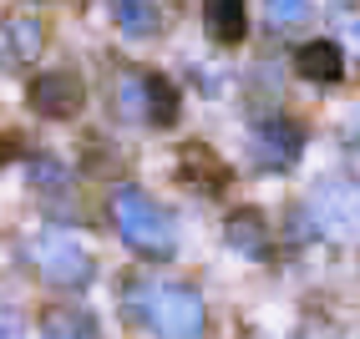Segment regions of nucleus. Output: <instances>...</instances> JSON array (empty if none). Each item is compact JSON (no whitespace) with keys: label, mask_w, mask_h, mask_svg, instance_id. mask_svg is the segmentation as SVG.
<instances>
[{"label":"nucleus","mask_w":360,"mask_h":339,"mask_svg":"<svg viewBox=\"0 0 360 339\" xmlns=\"http://www.w3.org/2000/svg\"><path fill=\"white\" fill-rule=\"evenodd\" d=\"M41 334L46 339H102V324L91 309H46Z\"/></svg>","instance_id":"13"},{"label":"nucleus","mask_w":360,"mask_h":339,"mask_svg":"<svg viewBox=\"0 0 360 339\" xmlns=\"http://www.w3.org/2000/svg\"><path fill=\"white\" fill-rule=\"evenodd\" d=\"M224 238H229V248L233 253H244V258H269L274 253V223H269V213L264 208H233L229 213V223H224Z\"/></svg>","instance_id":"7"},{"label":"nucleus","mask_w":360,"mask_h":339,"mask_svg":"<svg viewBox=\"0 0 360 339\" xmlns=\"http://www.w3.org/2000/svg\"><path fill=\"white\" fill-rule=\"evenodd\" d=\"M203 26L219 46H238L249 36V6L244 0H203Z\"/></svg>","instance_id":"12"},{"label":"nucleus","mask_w":360,"mask_h":339,"mask_svg":"<svg viewBox=\"0 0 360 339\" xmlns=\"http://www.w3.org/2000/svg\"><path fill=\"white\" fill-rule=\"evenodd\" d=\"M112 112L122 122H148V71L142 66H117L112 77Z\"/></svg>","instance_id":"10"},{"label":"nucleus","mask_w":360,"mask_h":339,"mask_svg":"<svg viewBox=\"0 0 360 339\" xmlns=\"http://www.w3.org/2000/svg\"><path fill=\"white\" fill-rule=\"evenodd\" d=\"M26 258L41 274V284H51V288H86L91 279H97V258H91L77 244V233H66V228L31 233L26 238Z\"/></svg>","instance_id":"4"},{"label":"nucleus","mask_w":360,"mask_h":339,"mask_svg":"<svg viewBox=\"0 0 360 339\" xmlns=\"http://www.w3.org/2000/svg\"><path fill=\"white\" fill-rule=\"evenodd\" d=\"M264 11H269L274 26H295V20L309 15V0H264Z\"/></svg>","instance_id":"16"},{"label":"nucleus","mask_w":360,"mask_h":339,"mask_svg":"<svg viewBox=\"0 0 360 339\" xmlns=\"http://www.w3.org/2000/svg\"><path fill=\"white\" fill-rule=\"evenodd\" d=\"M309 233H325L335 244H360V178L350 173H320L304 198Z\"/></svg>","instance_id":"3"},{"label":"nucleus","mask_w":360,"mask_h":339,"mask_svg":"<svg viewBox=\"0 0 360 339\" xmlns=\"http://www.w3.org/2000/svg\"><path fill=\"white\" fill-rule=\"evenodd\" d=\"M15 147H20V142H15L11 132H0V167H6V162H15Z\"/></svg>","instance_id":"18"},{"label":"nucleus","mask_w":360,"mask_h":339,"mask_svg":"<svg viewBox=\"0 0 360 339\" xmlns=\"http://www.w3.org/2000/svg\"><path fill=\"white\" fill-rule=\"evenodd\" d=\"M107 208H112V223H117V238L148 263H167L178 253V223L153 192H142L137 182H117L107 192Z\"/></svg>","instance_id":"2"},{"label":"nucleus","mask_w":360,"mask_h":339,"mask_svg":"<svg viewBox=\"0 0 360 339\" xmlns=\"http://www.w3.org/2000/svg\"><path fill=\"white\" fill-rule=\"evenodd\" d=\"M112 26L127 41H153L162 36V11L158 0H112Z\"/></svg>","instance_id":"11"},{"label":"nucleus","mask_w":360,"mask_h":339,"mask_svg":"<svg viewBox=\"0 0 360 339\" xmlns=\"http://www.w3.org/2000/svg\"><path fill=\"white\" fill-rule=\"evenodd\" d=\"M304 142H309V132L290 112H269L249 127V152H254V162L264 173H290L300 162V152H304Z\"/></svg>","instance_id":"5"},{"label":"nucleus","mask_w":360,"mask_h":339,"mask_svg":"<svg viewBox=\"0 0 360 339\" xmlns=\"http://www.w3.org/2000/svg\"><path fill=\"white\" fill-rule=\"evenodd\" d=\"M26 6H51V0H26Z\"/></svg>","instance_id":"20"},{"label":"nucleus","mask_w":360,"mask_h":339,"mask_svg":"<svg viewBox=\"0 0 360 339\" xmlns=\"http://www.w3.org/2000/svg\"><path fill=\"white\" fill-rule=\"evenodd\" d=\"M127 309L148 324L153 339H208V304L193 284L137 279L127 288Z\"/></svg>","instance_id":"1"},{"label":"nucleus","mask_w":360,"mask_h":339,"mask_svg":"<svg viewBox=\"0 0 360 339\" xmlns=\"http://www.w3.org/2000/svg\"><path fill=\"white\" fill-rule=\"evenodd\" d=\"M31 112H41V117H51V122H66V117H77L82 112V102H86V86H82V77L71 66H56V71H41V77L31 81Z\"/></svg>","instance_id":"6"},{"label":"nucleus","mask_w":360,"mask_h":339,"mask_svg":"<svg viewBox=\"0 0 360 339\" xmlns=\"http://www.w3.org/2000/svg\"><path fill=\"white\" fill-rule=\"evenodd\" d=\"M295 71L315 86H335V81H345V51L330 36H315L295 51Z\"/></svg>","instance_id":"9"},{"label":"nucleus","mask_w":360,"mask_h":339,"mask_svg":"<svg viewBox=\"0 0 360 339\" xmlns=\"http://www.w3.org/2000/svg\"><path fill=\"white\" fill-rule=\"evenodd\" d=\"M345 142H360V107L350 112V122H345Z\"/></svg>","instance_id":"19"},{"label":"nucleus","mask_w":360,"mask_h":339,"mask_svg":"<svg viewBox=\"0 0 360 339\" xmlns=\"http://www.w3.org/2000/svg\"><path fill=\"white\" fill-rule=\"evenodd\" d=\"M0 339H26V319L20 314H0Z\"/></svg>","instance_id":"17"},{"label":"nucleus","mask_w":360,"mask_h":339,"mask_svg":"<svg viewBox=\"0 0 360 339\" xmlns=\"http://www.w3.org/2000/svg\"><path fill=\"white\" fill-rule=\"evenodd\" d=\"M6 46H11V56L15 61H36L41 56V46H46V26H41V15H11L6 20Z\"/></svg>","instance_id":"15"},{"label":"nucleus","mask_w":360,"mask_h":339,"mask_svg":"<svg viewBox=\"0 0 360 339\" xmlns=\"http://www.w3.org/2000/svg\"><path fill=\"white\" fill-rule=\"evenodd\" d=\"M229 162L208 147V142H188V147L178 152V182H188V187H198L203 198H213V192H224L229 187Z\"/></svg>","instance_id":"8"},{"label":"nucleus","mask_w":360,"mask_h":339,"mask_svg":"<svg viewBox=\"0 0 360 339\" xmlns=\"http://www.w3.org/2000/svg\"><path fill=\"white\" fill-rule=\"evenodd\" d=\"M183 102H178V86L162 77V71H148V127H178Z\"/></svg>","instance_id":"14"}]
</instances>
